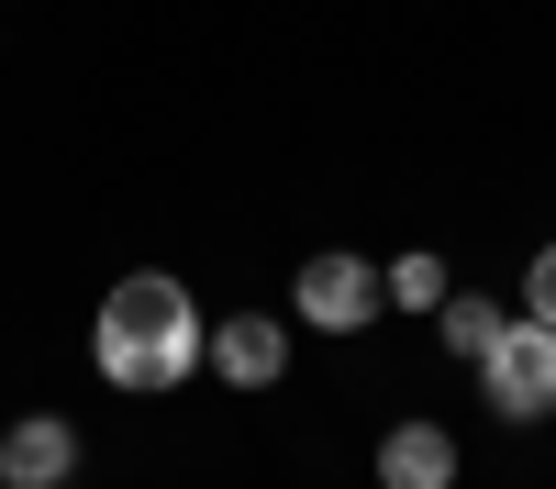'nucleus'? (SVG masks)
I'll return each mask as SVG.
<instances>
[{
    "mask_svg": "<svg viewBox=\"0 0 556 489\" xmlns=\"http://www.w3.org/2000/svg\"><path fill=\"white\" fill-rule=\"evenodd\" d=\"M89 356H101L112 389H178L212 356V323H201V300L178 289L167 267H134V279H112L101 323H89Z\"/></svg>",
    "mask_w": 556,
    "mask_h": 489,
    "instance_id": "nucleus-1",
    "label": "nucleus"
},
{
    "mask_svg": "<svg viewBox=\"0 0 556 489\" xmlns=\"http://www.w3.org/2000/svg\"><path fill=\"white\" fill-rule=\"evenodd\" d=\"M290 300H301V323H312V334H367V323H379V311H390L379 267H367L356 245H323V256H301Z\"/></svg>",
    "mask_w": 556,
    "mask_h": 489,
    "instance_id": "nucleus-2",
    "label": "nucleus"
},
{
    "mask_svg": "<svg viewBox=\"0 0 556 489\" xmlns=\"http://www.w3.org/2000/svg\"><path fill=\"white\" fill-rule=\"evenodd\" d=\"M479 389H490L501 423H545L556 412V323H513L479 356Z\"/></svg>",
    "mask_w": 556,
    "mask_h": 489,
    "instance_id": "nucleus-3",
    "label": "nucleus"
},
{
    "mask_svg": "<svg viewBox=\"0 0 556 489\" xmlns=\"http://www.w3.org/2000/svg\"><path fill=\"white\" fill-rule=\"evenodd\" d=\"M201 368H223L235 389H278L290 378V334L267 323V311H235V323H212V356Z\"/></svg>",
    "mask_w": 556,
    "mask_h": 489,
    "instance_id": "nucleus-4",
    "label": "nucleus"
},
{
    "mask_svg": "<svg viewBox=\"0 0 556 489\" xmlns=\"http://www.w3.org/2000/svg\"><path fill=\"white\" fill-rule=\"evenodd\" d=\"M67 467H78V423L23 412L12 434H0V478H12V489H67Z\"/></svg>",
    "mask_w": 556,
    "mask_h": 489,
    "instance_id": "nucleus-5",
    "label": "nucleus"
},
{
    "mask_svg": "<svg viewBox=\"0 0 556 489\" xmlns=\"http://www.w3.org/2000/svg\"><path fill=\"white\" fill-rule=\"evenodd\" d=\"M379 489H456V434L445 423H390L379 434Z\"/></svg>",
    "mask_w": 556,
    "mask_h": 489,
    "instance_id": "nucleus-6",
    "label": "nucleus"
},
{
    "mask_svg": "<svg viewBox=\"0 0 556 489\" xmlns=\"http://www.w3.org/2000/svg\"><path fill=\"white\" fill-rule=\"evenodd\" d=\"M434 334H445V356H456V368H479V356L513 334V311H501L490 289H445V300H434Z\"/></svg>",
    "mask_w": 556,
    "mask_h": 489,
    "instance_id": "nucleus-7",
    "label": "nucleus"
},
{
    "mask_svg": "<svg viewBox=\"0 0 556 489\" xmlns=\"http://www.w3.org/2000/svg\"><path fill=\"white\" fill-rule=\"evenodd\" d=\"M379 289H390V311H434V300H445V256H424V245L390 256V267H379Z\"/></svg>",
    "mask_w": 556,
    "mask_h": 489,
    "instance_id": "nucleus-8",
    "label": "nucleus"
},
{
    "mask_svg": "<svg viewBox=\"0 0 556 489\" xmlns=\"http://www.w3.org/2000/svg\"><path fill=\"white\" fill-rule=\"evenodd\" d=\"M523 323H556V245H534L523 267Z\"/></svg>",
    "mask_w": 556,
    "mask_h": 489,
    "instance_id": "nucleus-9",
    "label": "nucleus"
},
{
    "mask_svg": "<svg viewBox=\"0 0 556 489\" xmlns=\"http://www.w3.org/2000/svg\"><path fill=\"white\" fill-rule=\"evenodd\" d=\"M0 489H12V478H0Z\"/></svg>",
    "mask_w": 556,
    "mask_h": 489,
    "instance_id": "nucleus-10",
    "label": "nucleus"
}]
</instances>
